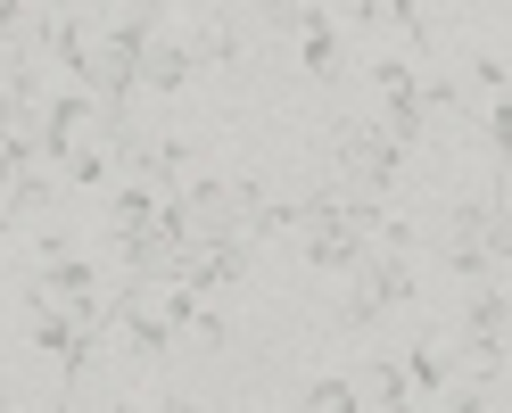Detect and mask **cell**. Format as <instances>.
<instances>
[{"label": "cell", "mask_w": 512, "mask_h": 413, "mask_svg": "<svg viewBox=\"0 0 512 413\" xmlns=\"http://www.w3.org/2000/svg\"><path fill=\"white\" fill-rule=\"evenodd\" d=\"M413 298V265H397V257H372L364 273H356V290L339 298V323L347 331H364V323H380L389 306H405Z\"/></svg>", "instance_id": "6da1fadb"}, {"label": "cell", "mask_w": 512, "mask_h": 413, "mask_svg": "<svg viewBox=\"0 0 512 413\" xmlns=\"http://www.w3.org/2000/svg\"><path fill=\"white\" fill-rule=\"evenodd\" d=\"M339 166L364 182V199H380V190L397 182V166H405V149L389 141V124H339Z\"/></svg>", "instance_id": "7a4b0ae2"}, {"label": "cell", "mask_w": 512, "mask_h": 413, "mask_svg": "<svg viewBox=\"0 0 512 413\" xmlns=\"http://www.w3.org/2000/svg\"><path fill=\"white\" fill-rule=\"evenodd\" d=\"M240 273H248V248H240V240H199V248H182V257L166 265V281H174V290H190V298L232 290Z\"/></svg>", "instance_id": "3957f363"}, {"label": "cell", "mask_w": 512, "mask_h": 413, "mask_svg": "<svg viewBox=\"0 0 512 413\" xmlns=\"http://www.w3.org/2000/svg\"><path fill=\"white\" fill-rule=\"evenodd\" d=\"M157 215H166V190H157V182H116L108 190V240L157 232Z\"/></svg>", "instance_id": "277c9868"}, {"label": "cell", "mask_w": 512, "mask_h": 413, "mask_svg": "<svg viewBox=\"0 0 512 413\" xmlns=\"http://www.w3.org/2000/svg\"><path fill=\"white\" fill-rule=\"evenodd\" d=\"M405 380H413V405H438L446 389H455V347H446L438 331L405 347Z\"/></svg>", "instance_id": "5b68a950"}, {"label": "cell", "mask_w": 512, "mask_h": 413, "mask_svg": "<svg viewBox=\"0 0 512 413\" xmlns=\"http://www.w3.org/2000/svg\"><path fill=\"white\" fill-rule=\"evenodd\" d=\"M281 34H298V58L314 75H339V34H331V17L323 9H273Z\"/></svg>", "instance_id": "8992f818"}, {"label": "cell", "mask_w": 512, "mask_h": 413, "mask_svg": "<svg viewBox=\"0 0 512 413\" xmlns=\"http://www.w3.org/2000/svg\"><path fill=\"white\" fill-rule=\"evenodd\" d=\"M34 34H42V50L58 58V67H67V75H75V83L91 91V75H100V50L83 42V25H75V17H42Z\"/></svg>", "instance_id": "52a82bcc"}, {"label": "cell", "mask_w": 512, "mask_h": 413, "mask_svg": "<svg viewBox=\"0 0 512 413\" xmlns=\"http://www.w3.org/2000/svg\"><path fill=\"white\" fill-rule=\"evenodd\" d=\"M512 331V298L496 290V281H479V290L463 298V323H455V339H504Z\"/></svg>", "instance_id": "ba28073f"}, {"label": "cell", "mask_w": 512, "mask_h": 413, "mask_svg": "<svg viewBox=\"0 0 512 413\" xmlns=\"http://www.w3.org/2000/svg\"><path fill=\"white\" fill-rule=\"evenodd\" d=\"M190 75H199V67H190V42H157V58H149V91H157V100H182V91H190Z\"/></svg>", "instance_id": "9c48e42d"}, {"label": "cell", "mask_w": 512, "mask_h": 413, "mask_svg": "<svg viewBox=\"0 0 512 413\" xmlns=\"http://www.w3.org/2000/svg\"><path fill=\"white\" fill-rule=\"evenodd\" d=\"M364 25H397L405 42H430V9H413V0H364V9H347Z\"/></svg>", "instance_id": "30bf717a"}, {"label": "cell", "mask_w": 512, "mask_h": 413, "mask_svg": "<svg viewBox=\"0 0 512 413\" xmlns=\"http://www.w3.org/2000/svg\"><path fill=\"white\" fill-rule=\"evenodd\" d=\"M446 273H455V281H471V290H479V281H496L504 265L488 257V240H446Z\"/></svg>", "instance_id": "8fae6325"}, {"label": "cell", "mask_w": 512, "mask_h": 413, "mask_svg": "<svg viewBox=\"0 0 512 413\" xmlns=\"http://www.w3.org/2000/svg\"><path fill=\"white\" fill-rule=\"evenodd\" d=\"M182 42H190V67H232V58H240L232 25H199V34H182Z\"/></svg>", "instance_id": "7c38bea8"}, {"label": "cell", "mask_w": 512, "mask_h": 413, "mask_svg": "<svg viewBox=\"0 0 512 413\" xmlns=\"http://www.w3.org/2000/svg\"><path fill=\"white\" fill-rule=\"evenodd\" d=\"M372 83H380V100H389V108H422V75H413L405 58H380Z\"/></svg>", "instance_id": "4fadbf2b"}, {"label": "cell", "mask_w": 512, "mask_h": 413, "mask_svg": "<svg viewBox=\"0 0 512 413\" xmlns=\"http://www.w3.org/2000/svg\"><path fill=\"white\" fill-rule=\"evenodd\" d=\"M306 413H364V389H356V380H314Z\"/></svg>", "instance_id": "5bb4252c"}, {"label": "cell", "mask_w": 512, "mask_h": 413, "mask_svg": "<svg viewBox=\"0 0 512 413\" xmlns=\"http://www.w3.org/2000/svg\"><path fill=\"white\" fill-rule=\"evenodd\" d=\"M372 397H380V405H413V380H405V356H372Z\"/></svg>", "instance_id": "9a60e30c"}, {"label": "cell", "mask_w": 512, "mask_h": 413, "mask_svg": "<svg viewBox=\"0 0 512 413\" xmlns=\"http://www.w3.org/2000/svg\"><path fill=\"white\" fill-rule=\"evenodd\" d=\"M372 257H397V265L413 257V215H397V207L380 215V232H372Z\"/></svg>", "instance_id": "2e32d148"}, {"label": "cell", "mask_w": 512, "mask_h": 413, "mask_svg": "<svg viewBox=\"0 0 512 413\" xmlns=\"http://www.w3.org/2000/svg\"><path fill=\"white\" fill-rule=\"evenodd\" d=\"M58 199V174H25V182H9V215H42Z\"/></svg>", "instance_id": "e0dca14e"}, {"label": "cell", "mask_w": 512, "mask_h": 413, "mask_svg": "<svg viewBox=\"0 0 512 413\" xmlns=\"http://www.w3.org/2000/svg\"><path fill=\"white\" fill-rule=\"evenodd\" d=\"M471 83H488V100L512 91V50H471Z\"/></svg>", "instance_id": "ac0fdd59"}, {"label": "cell", "mask_w": 512, "mask_h": 413, "mask_svg": "<svg viewBox=\"0 0 512 413\" xmlns=\"http://www.w3.org/2000/svg\"><path fill=\"white\" fill-rule=\"evenodd\" d=\"M422 413H488V389H471V380H455L438 405H422Z\"/></svg>", "instance_id": "d6986e66"}, {"label": "cell", "mask_w": 512, "mask_h": 413, "mask_svg": "<svg viewBox=\"0 0 512 413\" xmlns=\"http://www.w3.org/2000/svg\"><path fill=\"white\" fill-rule=\"evenodd\" d=\"M488 149L512 157V91H504V100H488Z\"/></svg>", "instance_id": "ffe728a7"}, {"label": "cell", "mask_w": 512, "mask_h": 413, "mask_svg": "<svg viewBox=\"0 0 512 413\" xmlns=\"http://www.w3.org/2000/svg\"><path fill=\"white\" fill-rule=\"evenodd\" d=\"M446 108H463V91L455 83H422V116H446Z\"/></svg>", "instance_id": "44dd1931"}, {"label": "cell", "mask_w": 512, "mask_h": 413, "mask_svg": "<svg viewBox=\"0 0 512 413\" xmlns=\"http://www.w3.org/2000/svg\"><path fill=\"white\" fill-rule=\"evenodd\" d=\"M108 413H141V405H124V397H116V405H108Z\"/></svg>", "instance_id": "7402d4cb"}]
</instances>
